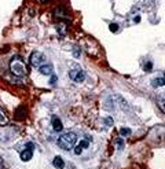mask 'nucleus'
<instances>
[{
    "instance_id": "nucleus-22",
    "label": "nucleus",
    "mask_w": 165,
    "mask_h": 169,
    "mask_svg": "<svg viewBox=\"0 0 165 169\" xmlns=\"http://www.w3.org/2000/svg\"><path fill=\"white\" fill-rule=\"evenodd\" d=\"M40 2H47V0H40Z\"/></svg>"
},
{
    "instance_id": "nucleus-8",
    "label": "nucleus",
    "mask_w": 165,
    "mask_h": 169,
    "mask_svg": "<svg viewBox=\"0 0 165 169\" xmlns=\"http://www.w3.org/2000/svg\"><path fill=\"white\" fill-rule=\"evenodd\" d=\"M52 165H54L57 169H63V166H65V162H63V160L61 158V157H55L54 161H52Z\"/></svg>"
},
{
    "instance_id": "nucleus-21",
    "label": "nucleus",
    "mask_w": 165,
    "mask_h": 169,
    "mask_svg": "<svg viewBox=\"0 0 165 169\" xmlns=\"http://www.w3.org/2000/svg\"><path fill=\"white\" fill-rule=\"evenodd\" d=\"M122 143H124L122 140H117V147H122Z\"/></svg>"
},
{
    "instance_id": "nucleus-7",
    "label": "nucleus",
    "mask_w": 165,
    "mask_h": 169,
    "mask_svg": "<svg viewBox=\"0 0 165 169\" xmlns=\"http://www.w3.org/2000/svg\"><path fill=\"white\" fill-rule=\"evenodd\" d=\"M40 73L44 74V76H47V74H51L52 73V65H50V63H47V65H41L39 67Z\"/></svg>"
},
{
    "instance_id": "nucleus-11",
    "label": "nucleus",
    "mask_w": 165,
    "mask_h": 169,
    "mask_svg": "<svg viewBox=\"0 0 165 169\" xmlns=\"http://www.w3.org/2000/svg\"><path fill=\"white\" fill-rule=\"evenodd\" d=\"M7 124H9V118L4 114V111L0 109V125H7Z\"/></svg>"
},
{
    "instance_id": "nucleus-1",
    "label": "nucleus",
    "mask_w": 165,
    "mask_h": 169,
    "mask_svg": "<svg viewBox=\"0 0 165 169\" xmlns=\"http://www.w3.org/2000/svg\"><path fill=\"white\" fill-rule=\"evenodd\" d=\"M10 70L13 74H15L17 77H26L28 74V67H26L24 59L20 55H15L10 62Z\"/></svg>"
},
{
    "instance_id": "nucleus-12",
    "label": "nucleus",
    "mask_w": 165,
    "mask_h": 169,
    "mask_svg": "<svg viewBox=\"0 0 165 169\" xmlns=\"http://www.w3.org/2000/svg\"><path fill=\"white\" fill-rule=\"evenodd\" d=\"M157 106H158L160 110L165 114V99H157Z\"/></svg>"
},
{
    "instance_id": "nucleus-16",
    "label": "nucleus",
    "mask_w": 165,
    "mask_h": 169,
    "mask_svg": "<svg viewBox=\"0 0 165 169\" xmlns=\"http://www.w3.org/2000/svg\"><path fill=\"white\" fill-rule=\"evenodd\" d=\"M129 132H131L129 128H121V129H120V133H121L122 136H128Z\"/></svg>"
},
{
    "instance_id": "nucleus-17",
    "label": "nucleus",
    "mask_w": 165,
    "mask_h": 169,
    "mask_svg": "<svg viewBox=\"0 0 165 169\" xmlns=\"http://www.w3.org/2000/svg\"><path fill=\"white\" fill-rule=\"evenodd\" d=\"M145 70L146 72H150V70H151V62H147L145 65Z\"/></svg>"
},
{
    "instance_id": "nucleus-19",
    "label": "nucleus",
    "mask_w": 165,
    "mask_h": 169,
    "mask_svg": "<svg viewBox=\"0 0 165 169\" xmlns=\"http://www.w3.org/2000/svg\"><path fill=\"white\" fill-rule=\"evenodd\" d=\"M57 80H58L57 76H52V77H51V80H50V84H55V82H57Z\"/></svg>"
},
{
    "instance_id": "nucleus-10",
    "label": "nucleus",
    "mask_w": 165,
    "mask_h": 169,
    "mask_svg": "<svg viewBox=\"0 0 165 169\" xmlns=\"http://www.w3.org/2000/svg\"><path fill=\"white\" fill-rule=\"evenodd\" d=\"M161 85H165V76L157 77L156 80L153 81V87H161Z\"/></svg>"
},
{
    "instance_id": "nucleus-4",
    "label": "nucleus",
    "mask_w": 165,
    "mask_h": 169,
    "mask_svg": "<svg viewBox=\"0 0 165 169\" xmlns=\"http://www.w3.org/2000/svg\"><path fill=\"white\" fill-rule=\"evenodd\" d=\"M69 77L72 78L73 81H76V82H82L85 80V73L82 72V70L73 69V70H70V72H69Z\"/></svg>"
},
{
    "instance_id": "nucleus-2",
    "label": "nucleus",
    "mask_w": 165,
    "mask_h": 169,
    "mask_svg": "<svg viewBox=\"0 0 165 169\" xmlns=\"http://www.w3.org/2000/svg\"><path fill=\"white\" fill-rule=\"evenodd\" d=\"M77 142V135L74 132H66L59 136L58 139V146L62 150H72Z\"/></svg>"
},
{
    "instance_id": "nucleus-6",
    "label": "nucleus",
    "mask_w": 165,
    "mask_h": 169,
    "mask_svg": "<svg viewBox=\"0 0 165 169\" xmlns=\"http://www.w3.org/2000/svg\"><path fill=\"white\" fill-rule=\"evenodd\" d=\"M52 128H54L57 132H61V131L63 129V125H62V122H61V120H59L58 117H52Z\"/></svg>"
},
{
    "instance_id": "nucleus-9",
    "label": "nucleus",
    "mask_w": 165,
    "mask_h": 169,
    "mask_svg": "<svg viewBox=\"0 0 165 169\" xmlns=\"http://www.w3.org/2000/svg\"><path fill=\"white\" fill-rule=\"evenodd\" d=\"M85 147H88V143H87V140H81L80 143L77 144V147L74 149V153L76 154H81V151L84 150Z\"/></svg>"
},
{
    "instance_id": "nucleus-5",
    "label": "nucleus",
    "mask_w": 165,
    "mask_h": 169,
    "mask_svg": "<svg viewBox=\"0 0 165 169\" xmlns=\"http://www.w3.org/2000/svg\"><path fill=\"white\" fill-rule=\"evenodd\" d=\"M33 149H35V144L33 143H28L26 144V149L21 153V160L22 161H29L33 157Z\"/></svg>"
},
{
    "instance_id": "nucleus-14",
    "label": "nucleus",
    "mask_w": 165,
    "mask_h": 169,
    "mask_svg": "<svg viewBox=\"0 0 165 169\" xmlns=\"http://www.w3.org/2000/svg\"><path fill=\"white\" fill-rule=\"evenodd\" d=\"M66 10H63V8H58L57 11H55V17H63V18H66Z\"/></svg>"
},
{
    "instance_id": "nucleus-20",
    "label": "nucleus",
    "mask_w": 165,
    "mask_h": 169,
    "mask_svg": "<svg viewBox=\"0 0 165 169\" xmlns=\"http://www.w3.org/2000/svg\"><path fill=\"white\" fill-rule=\"evenodd\" d=\"M106 124L107 125H113V118H106Z\"/></svg>"
},
{
    "instance_id": "nucleus-15",
    "label": "nucleus",
    "mask_w": 165,
    "mask_h": 169,
    "mask_svg": "<svg viewBox=\"0 0 165 169\" xmlns=\"http://www.w3.org/2000/svg\"><path fill=\"white\" fill-rule=\"evenodd\" d=\"M109 29H110L113 33H117L118 32V25L117 24H110L109 25Z\"/></svg>"
},
{
    "instance_id": "nucleus-18",
    "label": "nucleus",
    "mask_w": 165,
    "mask_h": 169,
    "mask_svg": "<svg viewBox=\"0 0 165 169\" xmlns=\"http://www.w3.org/2000/svg\"><path fill=\"white\" fill-rule=\"evenodd\" d=\"M74 56H76V58L80 56V48H74Z\"/></svg>"
},
{
    "instance_id": "nucleus-3",
    "label": "nucleus",
    "mask_w": 165,
    "mask_h": 169,
    "mask_svg": "<svg viewBox=\"0 0 165 169\" xmlns=\"http://www.w3.org/2000/svg\"><path fill=\"white\" fill-rule=\"evenodd\" d=\"M31 63H32L33 67H40L44 63V56H43V54L39 52V51L32 52V55H31Z\"/></svg>"
},
{
    "instance_id": "nucleus-13",
    "label": "nucleus",
    "mask_w": 165,
    "mask_h": 169,
    "mask_svg": "<svg viewBox=\"0 0 165 169\" xmlns=\"http://www.w3.org/2000/svg\"><path fill=\"white\" fill-rule=\"evenodd\" d=\"M58 31L61 35H65L66 33V22H62V24H58Z\"/></svg>"
}]
</instances>
